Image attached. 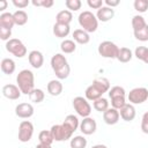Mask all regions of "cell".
<instances>
[{"label":"cell","mask_w":148,"mask_h":148,"mask_svg":"<svg viewBox=\"0 0 148 148\" xmlns=\"http://www.w3.org/2000/svg\"><path fill=\"white\" fill-rule=\"evenodd\" d=\"M51 67L58 80H65L69 76L71 67L62 53H56L51 58Z\"/></svg>","instance_id":"6da1fadb"},{"label":"cell","mask_w":148,"mask_h":148,"mask_svg":"<svg viewBox=\"0 0 148 148\" xmlns=\"http://www.w3.org/2000/svg\"><path fill=\"white\" fill-rule=\"evenodd\" d=\"M16 83L21 92L24 95H30L35 89V75L30 69H22L16 76Z\"/></svg>","instance_id":"7a4b0ae2"},{"label":"cell","mask_w":148,"mask_h":148,"mask_svg":"<svg viewBox=\"0 0 148 148\" xmlns=\"http://www.w3.org/2000/svg\"><path fill=\"white\" fill-rule=\"evenodd\" d=\"M79 24L82 28V30L87 31L88 34L90 32H95L98 28V20L96 17V15L90 12V10H83L79 14L77 17Z\"/></svg>","instance_id":"3957f363"},{"label":"cell","mask_w":148,"mask_h":148,"mask_svg":"<svg viewBox=\"0 0 148 148\" xmlns=\"http://www.w3.org/2000/svg\"><path fill=\"white\" fill-rule=\"evenodd\" d=\"M97 51H98V54L102 56L103 58L117 59V56L119 52V46L111 40H104V42L99 43Z\"/></svg>","instance_id":"277c9868"},{"label":"cell","mask_w":148,"mask_h":148,"mask_svg":"<svg viewBox=\"0 0 148 148\" xmlns=\"http://www.w3.org/2000/svg\"><path fill=\"white\" fill-rule=\"evenodd\" d=\"M6 50L16 58H23L27 54L25 45L21 39L17 38H10L8 42H6Z\"/></svg>","instance_id":"5b68a950"},{"label":"cell","mask_w":148,"mask_h":148,"mask_svg":"<svg viewBox=\"0 0 148 148\" xmlns=\"http://www.w3.org/2000/svg\"><path fill=\"white\" fill-rule=\"evenodd\" d=\"M73 108L76 111V113L79 116H81L82 118L90 117L91 106H90V104H89V102L86 97H82V96L74 97L73 98Z\"/></svg>","instance_id":"8992f818"},{"label":"cell","mask_w":148,"mask_h":148,"mask_svg":"<svg viewBox=\"0 0 148 148\" xmlns=\"http://www.w3.org/2000/svg\"><path fill=\"white\" fill-rule=\"evenodd\" d=\"M127 99L131 104H142L143 102H146L148 99V89L145 87H136L133 88L128 95H127Z\"/></svg>","instance_id":"52a82bcc"},{"label":"cell","mask_w":148,"mask_h":148,"mask_svg":"<svg viewBox=\"0 0 148 148\" xmlns=\"http://www.w3.org/2000/svg\"><path fill=\"white\" fill-rule=\"evenodd\" d=\"M50 131L52 133V136H53L54 141H58V142H61V141H66L68 139H72V135H73V133L64 124L53 125Z\"/></svg>","instance_id":"ba28073f"},{"label":"cell","mask_w":148,"mask_h":148,"mask_svg":"<svg viewBox=\"0 0 148 148\" xmlns=\"http://www.w3.org/2000/svg\"><path fill=\"white\" fill-rule=\"evenodd\" d=\"M34 135V125L29 120H23L18 125V140L21 142H28Z\"/></svg>","instance_id":"9c48e42d"},{"label":"cell","mask_w":148,"mask_h":148,"mask_svg":"<svg viewBox=\"0 0 148 148\" xmlns=\"http://www.w3.org/2000/svg\"><path fill=\"white\" fill-rule=\"evenodd\" d=\"M80 131L84 134V135H91L96 132L97 130V124H96V120L91 117H87V118H83L81 121H80Z\"/></svg>","instance_id":"30bf717a"},{"label":"cell","mask_w":148,"mask_h":148,"mask_svg":"<svg viewBox=\"0 0 148 148\" xmlns=\"http://www.w3.org/2000/svg\"><path fill=\"white\" fill-rule=\"evenodd\" d=\"M34 112H35L34 106L30 103H20L15 106V114L22 119H28L32 117Z\"/></svg>","instance_id":"8fae6325"},{"label":"cell","mask_w":148,"mask_h":148,"mask_svg":"<svg viewBox=\"0 0 148 148\" xmlns=\"http://www.w3.org/2000/svg\"><path fill=\"white\" fill-rule=\"evenodd\" d=\"M21 90L15 84H5L2 87V95L8 98V99H12V101H15V99H18L21 97Z\"/></svg>","instance_id":"7c38bea8"},{"label":"cell","mask_w":148,"mask_h":148,"mask_svg":"<svg viewBox=\"0 0 148 148\" xmlns=\"http://www.w3.org/2000/svg\"><path fill=\"white\" fill-rule=\"evenodd\" d=\"M28 60H29V64L34 67V68H40L44 64V56L40 51H37V50H32L29 52L28 54Z\"/></svg>","instance_id":"4fadbf2b"},{"label":"cell","mask_w":148,"mask_h":148,"mask_svg":"<svg viewBox=\"0 0 148 148\" xmlns=\"http://www.w3.org/2000/svg\"><path fill=\"white\" fill-rule=\"evenodd\" d=\"M119 118L120 114H119V110L117 109L109 108L105 112H103V120L108 125H116L119 121Z\"/></svg>","instance_id":"5bb4252c"},{"label":"cell","mask_w":148,"mask_h":148,"mask_svg":"<svg viewBox=\"0 0 148 148\" xmlns=\"http://www.w3.org/2000/svg\"><path fill=\"white\" fill-rule=\"evenodd\" d=\"M113 16H114V9L113 8H110L108 6L101 7L97 10V13H96V17L101 22H108V21L112 20Z\"/></svg>","instance_id":"9a60e30c"},{"label":"cell","mask_w":148,"mask_h":148,"mask_svg":"<svg viewBox=\"0 0 148 148\" xmlns=\"http://www.w3.org/2000/svg\"><path fill=\"white\" fill-rule=\"evenodd\" d=\"M119 114H120V118L125 121H132L134 118H135V114H136V111H135V108L133 104H126L124 108H121L119 110Z\"/></svg>","instance_id":"2e32d148"},{"label":"cell","mask_w":148,"mask_h":148,"mask_svg":"<svg viewBox=\"0 0 148 148\" xmlns=\"http://www.w3.org/2000/svg\"><path fill=\"white\" fill-rule=\"evenodd\" d=\"M46 89H47V92L51 95V96H59L61 92H62V83L60 82V80H51L49 81L47 86H46Z\"/></svg>","instance_id":"e0dca14e"},{"label":"cell","mask_w":148,"mask_h":148,"mask_svg":"<svg viewBox=\"0 0 148 148\" xmlns=\"http://www.w3.org/2000/svg\"><path fill=\"white\" fill-rule=\"evenodd\" d=\"M73 39L75 43L77 44H81V45H84V44H88L89 40H90V36L87 31L82 30V29H75L73 31Z\"/></svg>","instance_id":"ac0fdd59"},{"label":"cell","mask_w":148,"mask_h":148,"mask_svg":"<svg viewBox=\"0 0 148 148\" xmlns=\"http://www.w3.org/2000/svg\"><path fill=\"white\" fill-rule=\"evenodd\" d=\"M71 27L68 24H61V23H54L53 25V35L58 38H65L69 35Z\"/></svg>","instance_id":"d6986e66"},{"label":"cell","mask_w":148,"mask_h":148,"mask_svg":"<svg viewBox=\"0 0 148 148\" xmlns=\"http://www.w3.org/2000/svg\"><path fill=\"white\" fill-rule=\"evenodd\" d=\"M91 84H92L94 87H96L102 94L109 92V90H110V81H109L106 77H104V76L96 77V79L92 81Z\"/></svg>","instance_id":"ffe728a7"},{"label":"cell","mask_w":148,"mask_h":148,"mask_svg":"<svg viewBox=\"0 0 148 148\" xmlns=\"http://www.w3.org/2000/svg\"><path fill=\"white\" fill-rule=\"evenodd\" d=\"M73 20V14L68 9H62L56 15V23H61V24H68Z\"/></svg>","instance_id":"44dd1931"},{"label":"cell","mask_w":148,"mask_h":148,"mask_svg":"<svg viewBox=\"0 0 148 148\" xmlns=\"http://www.w3.org/2000/svg\"><path fill=\"white\" fill-rule=\"evenodd\" d=\"M0 67H1V71L2 73L7 74V75H10L15 72V68H16V64L13 59L10 58H5L1 60V64H0Z\"/></svg>","instance_id":"7402d4cb"},{"label":"cell","mask_w":148,"mask_h":148,"mask_svg":"<svg viewBox=\"0 0 148 148\" xmlns=\"http://www.w3.org/2000/svg\"><path fill=\"white\" fill-rule=\"evenodd\" d=\"M72 133H74L79 127H80V121H79V118L74 114H68L66 116L64 123H62Z\"/></svg>","instance_id":"603a6c76"},{"label":"cell","mask_w":148,"mask_h":148,"mask_svg":"<svg viewBox=\"0 0 148 148\" xmlns=\"http://www.w3.org/2000/svg\"><path fill=\"white\" fill-rule=\"evenodd\" d=\"M14 25H15V20H14V15L12 13L5 12L0 15V27L12 29Z\"/></svg>","instance_id":"cb8c5ba5"},{"label":"cell","mask_w":148,"mask_h":148,"mask_svg":"<svg viewBox=\"0 0 148 148\" xmlns=\"http://www.w3.org/2000/svg\"><path fill=\"white\" fill-rule=\"evenodd\" d=\"M84 95H86V98L88 101H92V102L96 101V99H98V98H101L103 96V94L96 87H94L92 84H90L89 87H87V89L84 91Z\"/></svg>","instance_id":"d4e9b609"},{"label":"cell","mask_w":148,"mask_h":148,"mask_svg":"<svg viewBox=\"0 0 148 148\" xmlns=\"http://www.w3.org/2000/svg\"><path fill=\"white\" fill-rule=\"evenodd\" d=\"M133 53L131 51V49L128 47H119V52L117 56V60L120 62H128L132 60Z\"/></svg>","instance_id":"484cf974"},{"label":"cell","mask_w":148,"mask_h":148,"mask_svg":"<svg viewBox=\"0 0 148 148\" xmlns=\"http://www.w3.org/2000/svg\"><path fill=\"white\" fill-rule=\"evenodd\" d=\"M60 50L62 51V53H73L76 50V43L73 39H64L60 44Z\"/></svg>","instance_id":"4316f807"},{"label":"cell","mask_w":148,"mask_h":148,"mask_svg":"<svg viewBox=\"0 0 148 148\" xmlns=\"http://www.w3.org/2000/svg\"><path fill=\"white\" fill-rule=\"evenodd\" d=\"M13 15L16 25H24L28 22V14L23 9H17L15 13H13Z\"/></svg>","instance_id":"83f0119b"},{"label":"cell","mask_w":148,"mask_h":148,"mask_svg":"<svg viewBox=\"0 0 148 148\" xmlns=\"http://www.w3.org/2000/svg\"><path fill=\"white\" fill-rule=\"evenodd\" d=\"M132 28H133V31H136V30H140V29H142V28H145L146 25H147V23H146V20H145V17L142 16V15H134L133 17H132Z\"/></svg>","instance_id":"f1b7e54d"},{"label":"cell","mask_w":148,"mask_h":148,"mask_svg":"<svg viewBox=\"0 0 148 148\" xmlns=\"http://www.w3.org/2000/svg\"><path fill=\"white\" fill-rule=\"evenodd\" d=\"M71 148H86L87 147V139L83 135H76L71 139L69 141Z\"/></svg>","instance_id":"f546056e"},{"label":"cell","mask_w":148,"mask_h":148,"mask_svg":"<svg viewBox=\"0 0 148 148\" xmlns=\"http://www.w3.org/2000/svg\"><path fill=\"white\" fill-rule=\"evenodd\" d=\"M134 56L136 59L143 61L145 64L148 65V47L146 46H138L134 50Z\"/></svg>","instance_id":"4dcf8cb0"},{"label":"cell","mask_w":148,"mask_h":148,"mask_svg":"<svg viewBox=\"0 0 148 148\" xmlns=\"http://www.w3.org/2000/svg\"><path fill=\"white\" fill-rule=\"evenodd\" d=\"M29 98H30V101L31 102H34V103H42L43 101H44V98H45V92L42 90V89H39V88H35L31 92H30V95H29Z\"/></svg>","instance_id":"1f68e13d"},{"label":"cell","mask_w":148,"mask_h":148,"mask_svg":"<svg viewBox=\"0 0 148 148\" xmlns=\"http://www.w3.org/2000/svg\"><path fill=\"white\" fill-rule=\"evenodd\" d=\"M92 106H94V109H95L96 111L103 113V112H105V111L109 109V101H108L106 98H104V97H101V98L94 101Z\"/></svg>","instance_id":"d6a6232c"},{"label":"cell","mask_w":148,"mask_h":148,"mask_svg":"<svg viewBox=\"0 0 148 148\" xmlns=\"http://www.w3.org/2000/svg\"><path fill=\"white\" fill-rule=\"evenodd\" d=\"M38 140H39V143H44V145H52V142L54 141L51 131H47V130H43L39 132Z\"/></svg>","instance_id":"836d02e7"},{"label":"cell","mask_w":148,"mask_h":148,"mask_svg":"<svg viewBox=\"0 0 148 148\" xmlns=\"http://www.w3.org/2000/svg\"><path fill=\"white\" fill-rule=\"evenodd\" d=\"M126 98L125 96H114V97H111V105L113 109H117V110H120L121 108H124L126 105Z\"/></svg>","instance_id":"e575fe53"},{"label":"cell","mask_w":148,"mask_h":148,"mask_svg":"<svg viewBox=\"0 0 148 148\" xmlns=\"http://www.w3.org/2000/svg\"><path fill=\"white\" fill-rule=\"evenodd\" d=\"M133 34H134L135 39H138L140 42H147L148 40V24L140 30L133 31Z\"/></svg>","instance_id":"d590c367"},{"label":"cell","mask_w":148,"mask_h":148,"mask_svg":"<svg viewBox=\"0 0 148 148\" xmlns=\"http://www.w3.org/2000/svg\"><path fill=\"white\" fill-rule=\"evenodd\" d=\"M65 6L69 12H76L81 8L82 2L80 0H66L65 1Z\"/></svg>","instance_id":"8d00e7d4"},{"label":"cell","mask_w":148,"mask_h":148,"mask_svg":"<svg viewBox=\"0 0 148 148\" xmlns=\"http://www.w3.org/2000/svg\"><path fill=\"white\" fill-rule=\"evenodd\" d=\"M134 9L139 13H145L148 9V0H135L134 3Z\"/></svg>","instance_id":"74e56055"},{"label":"cell","mask_w":148,"mask_h":148,"mask_svg":"<svg viewBox=\"0 0 148 148\" xmlns=\"http://www.w3.org/2000/svg\"><path fill=\"white\" fill-rule=\"evenodd\" d=\"M114 96H126V91L123 87L120 86H114L112 88H110L109 90V97H114Z\"/></svg>","instance_id":"f35d334b"},{"label":"cell","mask_w":148,"mask_h":148,"mask_svg":"<svg viewBox=\"0 0 148 148\" xmlns=\"http://www.w3.org/2000/svg\"><path fill=\"white\" fill-rule=\"evenodd\" d=\"M31 3L36 7H44V8H50L53 6L54 1L53 0H32Z\"/></svg>","instance_id":"ab89813d"},{"label":"cell","mask_w":148,"mask_h":148,"mask_svg":"<svg viewBox=\"0 0 148 148\" xmlns=\"http://www.w3.org/2000/svg\"><path fill=\"white\" fill-rule=\"evenodd\" d=\"M12 37V29H8V28H3V27H0V38L2 40H6L8 42Z\"/></svg>","instance_id":"60d3db41"},{"label":"cell","mask_w":148,"mask_h":148,"mask_svg":"<svg viewBox=\"0 0 148 148\" xmlns=\"http://www.w3.org/2000/svg\"><path fill=\"white\" fill-rule=\"evenodd\" d=\"M141 131L145 134H148V111L143 113L141 119Z\"/></svg>","instance_id":"b9f144b4"},{"label":"cell","mask_w":148,"mask_h":148,"mask_svg":"<svg viewBox=\"0 0 148 148\" xmlns=\"http://www.w3.org/2000/svg\"><path fill=\"white\" fill-rule=\"evenodd\" d=\"M87 5L92 8V9H99L101 7H103V0H88L87 1Z\"/></svg>","instance_id":"7bdbcfd3"},{"label":"cell","mask_w":148,"mask_h":148,"mask_svg":"<svg viewBox=\"0 0 148 148\" xmlns=\"http://www.w3.org/2000/svg\"><path fill=\"white\" fill-rule=\"evenodd\" d=\"M29 3H30V1H29V0H13V5H14L15 7H17L18 9L25 8Z\"/></svg>","instance_id":"ee69618b"},{"label":"cell","mask_w":148,"mask_h":148,"mask_svg":"<svg viewBox=\"0 0 148 148\" xmlns=\"http://www.w3.org/2000/svg\"><path fill=\"white\" fill-rule=\"evenodd\" d=\"M104 3L110 8H114L120 3V1L119 0H104Z\"/></svg>","instance_id":"f6af8a7d"},{"label":"cell","mask_w":148,"mask_h":148,"mask_svg":"<svg viewBox=\"0 0 148 148\" xmlns=\"http://www.w3.org/2000/svg\"><path fill=\"white\" fill-rule=\"evenodd\" d=\"M7 5H8V2L6 0H1L0 1V10H5L7 8Z\"/></svg>","instance_id":"bcb514c9"},{"label":"cell","mask_w":148,"mask_h":148,"mask_svg":"<svg viewBox=\"0 0 148 148\" xmlns=\"http://www.w3.org/2000/svg\"><path fill=\"white\" fill-rule=\"evenodd\" d=\"M36 148H52L51 145H44V143H38L36 146Z\"/></svg>","instance_id":"7dc6e473"},{"label":"cell","mask_w":148,"mask_h":148,"mask_svg":"<svg viewBox=\"0 0 148 148\" xmlns=\"http://www.w3.org/2000/svg\"><path fill=\"white\" fill-rule=\"evenodd\" d=\"M91 148H108L105 145H102V143H98V145H94Z\"/></svg>","instance_id":"c3c4849f"}]
</instances>
